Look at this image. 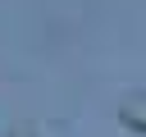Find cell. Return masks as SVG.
Returning a JSON list of instances; mask_svg holds the SVG:
<instances>
[{"label": "cell", "instance_id": "cell-1", "mask_svg": "<svg viewBox=\"0 0 146 137\" xmlns=\"http://www.w3.org/2000/svg\"><path fill=\"white\" fill-rule=\"evenodd\" d=\"M119 123L132 132H146V91H132L119 100Z\"/></svg>", "mask_w": 146, "mask_h": 137}, {"label": "cell", "instance_id": "cell-2", "mask_svg": "<svg viewBox=\"0 0 146 137\" xmlns=\"http://www.w3.org/2000/svg\"><path fill=\"white\" fill-rule=\"evenodd\" d=\"M5 137H32V132H27V128H9Z\"/></svg>", "mask_w": 146, "mask_h": 137}]
</instances>
